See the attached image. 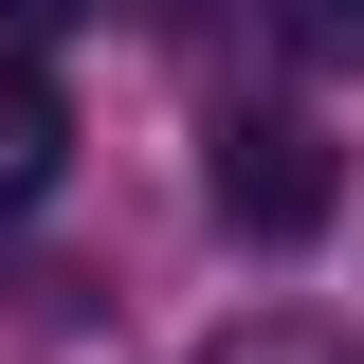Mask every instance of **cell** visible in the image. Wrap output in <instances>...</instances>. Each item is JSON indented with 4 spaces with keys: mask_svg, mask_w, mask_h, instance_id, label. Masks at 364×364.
<instances>
[{
    "mask_svg": "<svg viewBox=\"0 0 364 364\" xmlns=\"http://www.w3.org/2000/svg\"><path fill=\"white\" fill-rule=\"evenodd\" d=\"M219 364H328V346H310V328H255V346H219Z\"/></svg>",
    "mask_w": 364,
    "mask_h": 364,
    "instance_id": "3957f363",
    "label": "cell"
},
{
    "mask_svg": "<svg viewBox=\"0 0 364 364\" xmlns=\"http://www.w3.org/2000/svg\"><path fill=\"white\" fill-rule=\"evenodd\" d=\"M328 200H346V164H328V128H310V109H237V128H219V219L255 237V255H291Z\"/></svg>",
    "mask_w": 364,
    "mask_h": 364,
    "instance_id": "6da1fadb",
    "label": "cell"
},
{
    "mask_svg": "<svg viewBox=\"0 0 364 364\" xmlns=\"http://www.w3.org/2000/svg\"><path fill=\"white\" fill-rule=\"evenodd\" d=\"M55 164H73V109H55V73H37V55H0V219H37V200H55Z\"/></svg>",
    "mask_w": 364,
    "mask_h": 364,
    "instance_id": "7a4b0ae2",
    "label": "cell"
}]
</instances>
